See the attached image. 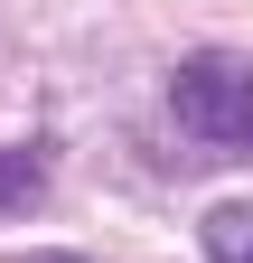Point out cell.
Listing matches in <instances>:
<instances>
[{
	"mask_svg": "<svg viewBox=\"0 0 253 263\" xmlns=\"http://www.w3.org/2000/svg\"><path fill=\"white\" fill-rule=\"evenodd\" d=\"M47 197V151H0V216Z\"/></svg>",
	"mask_w": 253,
	"mask_h": 263,
	"instance_id": "3957f363",
	"label": "cell"
},
{
	"mask_svg": "<svg viewBox=\"0 0 253 263\" xmlns=\"http://www.w3.org/2000/svg\"><path fill=\"white\" fill-rule=\"evenodd\" d=\"M169 113L216 151H253V57H225V47L187 57L169 76Z\"/></svg>",
	"mask_w": 253,
	"mask_h": 263,
	"instance_id": "6da1fadb",
	"label": "cell"
},
{
	"mask_svg": "<svg viewBox=\"0 0 253 263\" xmlns=\"http://www.w3.org/2000/svg\"><path fill=\"white\" fill-rule=\"evenodd\" d=\"M28 263H66V254H28Z\"/></svg>",
	"mask_w": 253,
	"mask_h": 263,
	"instance_id": "277c9868",
	"label": "cell"
},
{
	"mask_svg": "<svg viewBox=\"0 0 253 263\" xmlns=\"http://www.w3.org/2000/svg\"><path fill=\"white\" fill-rule=\"evenodd\" d=\"M197 245H206V263H253V197H225V207H206Z\"/></svg>",
	"mask_w": 253,
	"mask_h": 263,
	"instance_id": "7a4b0ae2",
	"label": "cell"
}]
</instances>
